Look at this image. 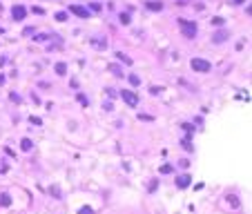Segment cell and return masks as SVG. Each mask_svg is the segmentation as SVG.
Instances as JSON below:
<instances>
[{"instance_id":"1","label":"cell","mask_w":252,"mask_h":214,"mask_svg":"<svg viewBox=\"0 0 252 214\" xmlns=\"http://www.w3.org/2000/svg\"><path fill=\"white\" fill-rule=\"evenodd\" d=\"M179 27H181V31H183L185 38H194L196 36V25H194V22H187V20L179 18Z\"/></svg>"},{"instance_id":"2","label":"cell","mask_w":252,"mask_h":214,"mask_svg":"<svg viewBox=\"0 0 252 214\" xmlns=\"http://www.w3.org/2000/svg\"><path fill=\"white\" fill-rule=\"evenodd\" d=\"M190 67H192L194 71H199V74H208V71L212 69V65L208 63V60H203V58H192Z\"/></svg>"},{"instance_id":"3","label":"cell","mask_w":252,"mask_h":214,"mask_svg":"<svg viewBox=\"0 0 252 214\" xmlns=\"http://www.w3.org/2000/svg\"><path fill=\"white\" fill-rule=\"evenodd\" d=\"M121 98H123L129 107H136V105H139V96H136L134 92H129V89H123V92H121Z\"/></svg>"},{"instance_id":"4","label":"cell","mask_w":252,"mask_h":214,"mask_svg":"<svg viewBox=\"0 0 252 214\" xmlns=\"http://www.w3.org/2000/svg\"><path fill=\"white\" fill-rule=\"evenodd\" d=\"M11 16H14V20H25V16H27V9L22 7V5H14V9H11Z\"/></svg>"},{"instance_id":"5","label":"cell","mask_w":252,"mask_h":214,"mask_svg":"<svg viewBox=\"0 0 252 214\" xmlns=\"http://www.w3.org/2000/svg\"><path fill=\"white\" fill-rule=\"evenodd\" d=\"M190 183H192V176H190V174H181V176H176V187L185 190Z\"/></svg>"},{"instance_id":"6","label":"cell","mask_w":252,"mask_h":214,"mask_svg":"<svg viewBox=\"0 0 252 214\" xmlns=\"http://www.w3.org/2000/svg\"><path fill=\"white\" fill-rule=\"evenodd\" d=\"M69 11H72V14H76V16H81V18H89V11L85 9V7H78V5H72Z\"/></svg>"},{"instance_id":"7","label":"cell","mask_w":252,"mask_h":214,"mask_svg":"<svg viewBox=\"0 0 252 214\" xmlns=\"http://www.w3.org/2000/svg\"><path fill=\"white\" fill-rule=\"evenodd\" d=\"M225 38H228V31H216L214 33V36H212V42H223V40H225Z\"/></svg>"},{"instance_id":"8","label":"cell","mask_w":252,"mask_h":214,"mask_svg":"<svg viewBox=\"0 0 252 214\" xmlns=\"http://www.w3.org/2000/svg\"><path fill=\"white\" fill-rule=\"evenodd\" d=\"M228 203H230L232 207H241V201L237 199V194H228Z\"/></svg>"},{"instance_id":"9","label":"cell","mask_w":252,"mask_h":214,"mask_svg":"<svg viewBox=\"0 0 252 214\" xmlns=\"http://www.w3.org/2000/svg\"><path fill=\"white\" fill-rule=\"evenodd\" d=\"M54 69H56V74H58V76H65V74H67V65H65V63H56Z\"/></svg>"},{"instance_id":"10","label":"cell","mask_w":252,"mask_h":214,"mask_svg":"<svg viewBox=\"0 0 252 214\" xmlns=\"http://www.w3.org/2000/svg\"><path fill=\"white\" fill-rule=\"evenodd\" d=\"M116 58L121 60V63H125V65H132V58H129V56H125L123 52H116Z\"/></svg>"},{"instance_id":"11","label":"cell","mask_w":252,"mask_h":214,"mask_svg":"<svg viewBox=\"0 0 252 214\" xmlns=\"http://www.w3.org/2000/svg\"><path fill=\"white\" fill-rule=\"evenodd\" d=\"M20 147H22V149H25V152H29V149L33 147V143H31V140H29V138H22V140H20Z\"/></svg>"},{"instance_id":"12","label":"cell","mask_w":252,"mask_h":214,"mask_svg":"<svg viewBox=\"0 0 252 214\" xmlns=\"http://www.w3.org/2000/svg\"><path fill=\"white\" fill-rule=\"evenodd\" d=\"M0 205H5V207L11 205V196L9 194H2V196H0Z\"/></svg>"},{"instance_id":"13","label":"cell","mask_w":252,"mask_h":214,"mask_svg":"<svg viewBox=\"0 0 252 214\" xmlns=\"http://www.w3.org/2000/svg\"><path fill=\"white\" fill-rule=\"evenodd\" d=\"M147 9H152V11H161V9H163V5H161V2H147Z\"/></svg>"},{"instance_id":"14","label":"cell","mask_w":252,"mask_h":214,"mask_svg":"<svg viewBox=\"0 0 252 214\" xmlns=\"http://www.w3.org/2000/svg\"><path fill=\"white\" fill-rule=\"evenodd\" d=\"M181 145H183V149H187V152H192L194 147H192V143H190V138H183L181 140Z\"/></svg>"},{"instance_id":"15","label":"cell","mask_w":252,"mask_h":214,"mask_svg":"<svg viewBox=\"0 0 252 214\" xmlns=\"http://www.w3.org/2000/svg\"><path fill=\"white\" fill-rule=\"evenodd\" d=\"M129 83H132L134 87H139V85H141V78L136 76V74H132V76H129Z\"/></svg>"},{"instance_id":"16","label":"cell","mask_w":252,"mask_h":214,"mask_svg":"<svg viewBox=\"0 0 252 214\" xmlns=\"http://www.w3.org/2000/svg\"><path fill=\"white\" fill-rule=\"evenodd\" d=\"M91 42H94L96 47H103V49L107 47V40H98V38H91Z\"/></svg>"},{"instance_id":"17","label":"cell","mask_w":252,"mask_h":214,"mask_svg":"<svg viewBox=\"0 0 252 214\" xmlns=\"http://www.w3.org/2000/svg\"><path fill=\"white\" fill-rule=\"evenodd\" d=\"M118 20H121L123 25H129V20H132V18H129V14H121V16H118Z\"/></svg>"},{"instance_id":"18","label":"cell","mask_w":252,"mask_h":214,"mask_svg":"<svg viewBox=\"0 0 252 214\" xmlns=\"http://www.w3.org/2000/svg\"><path fill=\"white\" fill-rule=\"evenodd\" d=\"M110 71H112V74H114V76H123V71H121V69H118V67H116V65H110Z\"/></svg>"},{"instance_id":"19","label":"cell","mask_w":252,"mask_h":214,"mask_svg":"<svg viewBox=\"0 0 252 214\" xmlns=\"http://www.w3.org/2000/svg\"><path fill=\"white\" fill-rule=\"evenodd\" d=\"M56 20H58V22H65V20H67V14H65V11H58V14H56Z\"/></svg>"},{"instance_id":"20","label":"cell","mask_w":252,"mask_h":214,"mask_svg":"<svg viewBox=\"0 0 252 214\" xmlns=\"http://www.w3.org/2000/svg\"><path fill=\"white\" fill-rule=\"evenodd\" d=\"M78 103H83L85 107L89 105V100H87V96H85V94H78Z\"/></svg>"},{"instance_id":"21","label":"cell","mask_w":252,"mask_h":214,"mask_svg":"<svg viewBox=\"0 0 252 214\" xmlns=\"http://www.w3.org/2000/svg\"><path fill=\"white\" fill-rule=\"evenodd\" d=\"M223 22H225V20H223V18H219V16H216V18H212V25H216V27H221Z\"/></svg>"},{"instance_id":"22","label":"cell","mask_w":252,"mask_h":214,"mask_svg":"<svg viewBox=\"0 0 252 214\" xmlns=\"http://www.w3.org/2000/svg\"><path fill=\"white\" fill-rule=\"evenodd\" d=\"M172 172V165H163L161 167V174H170Z\"/></svg>"},{"instance_id":"23","label":"cell","mask_w":252,"mask_h":214,"mask_svg":"<svg viewBox=\"0 0 252 214\" xmlns=\"http://www.w3.org/2000/svg\"><path fill=\"white\" fill-rule=\"evenodd\" d=\"M156 185H158V178H154V181L150 183V192H154V190H156Z\"/></svg>"},{"instance_id":"24","label":"cell","mask_w":252,"mask_h":214,"mask_svg":"<svg viewBox=\"0 0 252 214\" xmlns=\"http://www.w3.org/2000/svg\"><path fill=\"white\" fill-rule=\"evenodd\" d=\"M78 214H91V207H81V210H78Z\"/></svg>"},{"instance_id":"25","label":"cell","mask_w":252,"mask_h":214,"mask_svg":"<svg viewBox=\"0 0 252 214\" xmlns=\"http://www.w3.org/2000/svg\"><path fill=\"white\" fill-rule=\"evenodd\" d=\"M49 192H51V194H54V196H56V199H60V192H58V187H51V190H49Z\"/></svg>"},{"instance_id":"26","label":"cell","mask_w":252,"mask_h":214,"mask_svg":"<svg viewBox=\"0 0 252 214\" xmlns=\"http://www.w3.org/2000/svg\"><path fill=\"white\" fill-rule=\"evenodd\" d=\"M234 2H237V5H241V2H245V0H234Z\"/></svg>"}]
</instances>
